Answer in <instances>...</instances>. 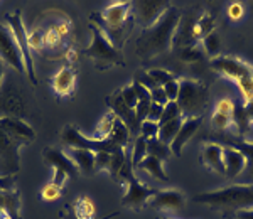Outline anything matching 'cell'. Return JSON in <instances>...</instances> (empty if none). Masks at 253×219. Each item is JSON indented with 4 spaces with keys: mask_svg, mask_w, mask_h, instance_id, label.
Here are the masks:
<instances>
[{
    "mask_svg": "<svg viewBox=\"0 0 253 219\" xmlns=\"http://www.w3.org/2000/svg\"><path fill=\"white\" fill-rule=\"evenodd\" d=\"M184 194L175 189L157 190L156 196L150 199V206L159 211H175L184 208Z\"/></svg>",
    "mask_w": 253,
    "mask_h": 219,
    "instance_id": "18",
    "label": "cell"
},
{
    "mask_svg": "<svg viewBox=\"0 0 253 219\" xmlns=\"http://www.w3.org/2000/svg\"><path fill=\"white\" fill-rule=\"evenodd\" d=\"M147 74H149V78L152 79L157 86H164L170 79H174L172 73L164 71V70H150V71H147Z\"/></svg>",
    "mask_w": 253,
    "mask_h": 219,
    "instance_id": "36",
    "label": "cell"
},
{
    "mask_svg": "<svg viewBox=\"0 0 253 219\" xmlns=\"http://www.w3.org/2000/svg\"><path fill=\"white\" fill-rule=\"evenodd\" d=\"M235 219H253V209H243L233 214Z\"/></svg>",
    "mask_w": 253,
    "mask_h": 219,
    "instance_id": "50",
    "label": "cell"
},
{
    "mask_svg": "<svg viewBox=\"0 0 253 219\" xmlns=\"http://www.w3.org/2000/svg\"><path fill=\"white\" fill-rule=\"evenodd\" d=\"M231 123H233L231 116L221 115V113H216L214 111L213 116H211V125H213L214 128H218V130H226Z\"/></svg>",
    "mask_w": 253,
    "mask_h": 219,
    "instance_id": "42",
    "label": "cell"
},
{
    "mask_svg": "<svg viewBox=\"0 0 253 219\" xmlns=\"http://www.w3.org/2000/svg\"><path fill=\"white\" fill-rule=\"evenodd\" d=\"M140 137H144V139H157L159 135V123L157 121H150V120H144L140 123V133H138Z\"/></svg>",
    "mask_w": 253,
    "mask_h": 219,
    "instance_id": "35",
    "label": "cell"
},
{
    "mask_svg": "<svg viewBox=\"0 0 253 219\" xmlns=\"http://www.w3.org/2000/svg\"><path fill=\"white\" fill-rule=\"evenodd\" d=\"M61 194H63V189L58 187L56 184H52V182H47V184L41 189V199L46 202H52V201L59 199Z\"/></svg>",
    "mask_w": 253,
    "mask_h": 219,
    "instance_id": "32",
    "label": "cell"
},
{
    "mask_svg": "<svg viewBox=\"0 0 253 219\" xmlns=\"http://www.w3.org/2000/svg\"><path fill=\"white\" fill-rule=\"evenodd\" d=\"M63 58L66 59V61H69V63H73V61H76V59H78V54H76V51L73 49V47H68V49L64 51Z\"/></svg>",
    "mask_w": 253,
    "mask_h": 219,
    "instance_id": "51",
    "label": "cell"
},
{
    "mask_svg": "<svg viewBox=\"0 0 253 219\" xmlns=\"http://www.w3.org/2000/svg\"><path fill=\"white\" fill-rule=\"evenodd\" d=\"M135 170H144V172H147L149 176H152L154 179H159L161 182H167V181H169L167 174L164 172V167H162V160L156 159V157L147 155L145 159L137 165Z\"/></svg>",
    "mask_w": 253,
    "mask_h": 219,
    "instance_id": "24",
    "label": "cell"
},
{
    "mask_svg": "<svg viewBox=\"0 0 253 219\" xmlns=\"http://www.w3.org/2000/svg\"><path fill=\"white\" fill-rule=\"evenodd\" d=\"M181 116H182V113H181V110H179L177 103H175V101H169V103L162 108V116H161V121H159V123H166V121L181 118Z\"/></svg>",
    "mask_w": 253,
    "mask_h": 219,
    "instance_id": "33",
    "label": "cell"
},
{
    "mask_svg": "<svg viewBox=\"0 0 253 219\" xmlns=\"http://www.w3.org/2000/svg\"><path fill=\"white\" fill-rule=\"evenodd\" d=\"M150 91V100H152L154 105H159V107H166L167 103H169V100H167V95L164 91V88L162 86H157V88H152Z\"/></svg>",
    "mask_w": 253,
    "mask_h": 219,
    "instance_id": "41",
    "label": "cell"
},
{
    "mask_svg": "<svg viewBox=\"0 0 253 219\" xmlns=\"http://www.w3.org/2000/svg\"><path fill=\"white\" fill-rule=\"evenodd\" d=\"M71 211L76 216V219H95L96 208H95V202L91 201V197H88L86 194H83V196L76 197Z\"/></svg>",
    "mask_w": 253,
    "mask_h": 219,
    "instance_id": "25",
    "label": "cell"
},
{
    "mask_svg": "<svg viewBox=\"0 0 253 219\" xmlns=\"http://www.w3.org/2000/svg\"><path fill=\"white\" fill-rule=\"evenodd\" d=\"M179 20H181L179 10L175 7H169L152 26L142 31L140 37L137 39V56L144 59H152L162 52L170 51Z\"/></svg>",
    "mask_w": 253,
    "mask_h": 219,
    "instance_id": "1",
    "label": "cell"
},
{
    "mask_svg": "<svg viewBox=\"0 0 253 219\" xmlns=\"http://www.w3.org/2000/svg\"><path fill=\"white\" fill-rule=\"evenodd\" d=\"M147 157V139L138 135L135 142H133V148H132V153H130V159H132V165L133 169L140 164Z\"/></svg>",
    "mask_w": 253,
    "mask_h": 219,
    "instance_id": "29",
    "label": "cell"
},
{
    "mask_svg": "<svg viewBox=\"0 0 253 219\" xmlns=\"http://www.w3.org/2000/svg\"><path fill=\"white\" fill-rule=\"evenodd\" d=\"M110 162H112V153L98 152L95 155V172H108Z\"/></svg>",
    "mask_w": 253,
    "mask_h": 219,
    "instance_id": "39",
    "label": "cell"
},
{
    "mask_svg": "<svg viewBox=\"0 0 253 219\" xmlns=\"http://www.w3.org/2000/svg\"><path fill=\"white\" fill-rule=\"evenodd\" d=\"M203 46H205V51L211 58H218L219 51H221V39H219L218 32H211L208 34L205 39H203Z\"/></svg>",
    "mask_w": 253,
    "mask_h": 219,
    "instance_id": "30",
    "label": "cell"
},
{
    "mask_svg": "<svg viewBox=\"0 0 253 219\" xmlns=\"http://www.w3.org/2000/svg\"><path fill=\"white\" fill-rule=\"evenodd\" d=\"M169 7H170L169 2H140L138 3L137 12H138V17H140L138 20L142 22L144 29L152 26Z\"/></svg>",
    "mask_w": 253,
    "mask_h": 219,
    "instance_id": "20",
    "label": "cell"
},
{
    "mask_svg": "<svg viewBox=\"0 0 253 219\" xmlns=\"http://www.w3.org/2000/svg\"><path fill=\"white\" fill-rule=\"evenodd\" d=\"M0 213L9 214L12 219L20 218V194L17 189H0Z\"/></svg>",
    "mask_w": 253,
    "mask_h": 219,
    "instance_id": "22",
    "label": "cell"
},
{
    "mask_svg": "<svg viewBox=\"0 0 253 219\" xmlns=\"http://www.w3.org/2000/svg\"><path fill=\"white\" fill-rule=\"evenodd\" d=\"M52 29H54L56 32H58V34L61 36V37H66V36L69 34V32H71V22H69V19H58L56 20L54 24H52Z\"/></svg>",
    "mask_w": 253,
    "mask_h": 219,
    "instance_id": "45",
    "label": "cell"
},
{
    "mask_svg": "<svg viewBox=\"0 0 253 219\" xmlns=\"http://www.w3.org/2000/svg\"><path fill=\"white\" fill-rule=\"evenodd\" d=\"M181 59L184 61V63H198V61L203 59V54H201V51L196 49V47H186L181 54Z\"/></svg>",
    "mask_w": 253,
    "mask_h": 219,
    "instance_id": "46",
    "label": "cell"
},
{
    "mask_svg": "<svg viewBox=\"0 0 253 219\" xmlns=\"http://www.w3.org/2000/svg\"><path fill=\"white\" fill-rule=\"evenodd\" d=\"M42 40H44V47H47V49H54V47H58L59 44L63 42V37H61V36L52 29V27H47L42 34Z\"/></svg>",
    "mask_w": 253,
    "mask_h": 219,
    "instance_id": "34",
    "label": "cell"
},
{
    "mask_svg": "<svg viewBox=\"0 0 253 219\" xmlns=\"http://www.w3.org/2000/svg\"><path fill=\"white\" fill-rule=\"evenodd\" d=\"M107 103H108V107H110V110H112L113 115H115L126 128H128L130 135H133V133H140V123L137 121L135 111L130 110L125 105L124 98H122L120 90L115 91L113 95H110L107 98Z\"/></svg>",
    "mask_w": 253,
    "mask_h": 219,
    "instance_id": "12",
    "label": "cell"
},
{
    "mask_svg": "<svg viewBox=\"0 0 253 219\" xmlns=\"http://www.w3.org/2000/svg\"><path fill=\"white\" fill-rule=\"evenodd\" d=\"M5 20L9 24V29L14 34V39L17 42L20 52L24 56V63H26V74L27 78L31 79V83L38 84V78H36V68H34V59H32V49L29 47V40H27V34L29 32L26 31V26H24V20H22V12L17 10L14 14H7Z\"/></svg>",
    "mask_w": 253,
    "mask_h": 219,
    "instance_id": "9",
    "label": "cell"
},
{
    "mask_svg": "<svg viewBox=\"0 0 253 219\" xmlns=\"http://www.w3.org/2000/svg\"><path fill=\"white\" fill-rule=\"evenodd\" d=\"M2 219H12V218L9 216V214H5V213H3V214H2Z\"/></svg>",
    "mask_w": 253,
    "mask_h": 219,
    "instance_id": "54",
    "label": "cell"
},
{
    "mask_svg": "<svg viewBox=\"0 0 253 219\" xmlns=\"http://www.w3.org/2000/svg\"><path fill=\"white\" fill-rule=\"evenodd\" d=\"M120 93H122V98H124V101H125L126 107H128L130 110H133V111H135L137 103H138V96H137V91H135V88H133V84H130V86L122 88Z\"/></svg>",
    "mask_w": 253,
    "mask_h": 219,
    "instance_id": "37",
    "label": "cell"
},
{
    "mask_svg": "<svg viewBox=\"0 0 253 219\" xmlns=\"http://www.w3.org/2000/svg\"><path fill=\"white\" fill-rule=\"evenodd\" d=\"M69 157L76 164V167L84 176H91L95 174V152L84 148H69Z\"/></svg>",
    "mask_w": 253,
    "mask_h": 219,
    "instance_id": "23",
    "label": "cell"
},
{
    "mask_svg": "<svg viewBox=\"0 0 253 219\" xmlns=\"http://www.w3.org/2000/svg\"><path fill=\"white\" fill-rule=\"evenodd\" d=\"M203 123V116H194V118H184L182 121L181 128H179L177 135H175V139L172 140V144L169 145L170 147V152H172V155H181L182 148L186 147V144L193 139V135L196 132H198V128L201 127Z\"/></svg>",
    "mask_w": 253,
    "mask_h": 219,
    "instance_id": "17",
    "label": "cell"
},
{
    "mask_svg": "<svg viewBox=\"0 0 253 219\" xmlns=\"http://www.w3.org/2000/svg\"><path fill=\"white\" fill-rule=\"evenodd\" d=\"M245 107H247L248 116H250V125H253V103H250V105H245Z\"/></svg>",
    "mask_w": 253,
    "mask_h": 219,
    "instance_id": "53",
    "label": "cell"
},
{
    "mask_svg": "<svg viewBox=\"0 0 253 219\" xmlns=\"http://www.w3.org/2000/svg\"><path fill=\"white\" fill-rule=\"evenodd\" d=\"M179 96L175 100L179 110H181L184 118H194V116H203V113L208 108V100H210V90L203 83L196 79H182L179 81Z\"/></svg>",
    "mask_w": 253,
    "mask_h": 219,
    "instance_id": "6",
    "label": "cell"
},
{
    "mask_svg": "<svg viewBox=\"0 0 253 219\" xmlns=\"http://www.w3.org/2000/svg\"><path fill=\"white\" fill-rule=\"evenodd\" d=\"M115 121H117V116L113 113H107V115L101 118L100 125L96 128V139H105L112 133L113 127H115Z\"/></svg>",
    "mask_w": 253,
    "mask_h": 219,
    "instance_id": "31",
    "label": "cell"
},
{
    "mask_svg": "<svg viewBox=\"0 0 253 219\" xmlns=\"http://www.w3.org/2000/svg\"><path fill=\"white\" fill-rule=\"evenodd\" d=\"M210 66H211V70H214L216 73H219V74L236 81V83L243 78L253 76V70L247 63H243V61H240L236 58H228V56H224V58L218 56V58L211 59Z\"/></svg>",
    "mask_w": 253,
    "mask_h": 219,
    "instance_id": "11",
    "label": "cell"
},
{
    "mask_svg": "<svg viewBox=\"0 0 253 219\" xmlns=\"http://www.w3.org/2000/svg\"><path fill=\"white\" fill-rule=\"evenodd\" d=\"M147 155L156 157V159L164 162L172 155V152H170L169 145H166L164 142H161L159 139H149L147 140Z\"/></svg>",
    "mask_w": 253,
    "mask_h": 219,
    "instance_id": "28",
    "label": "cell"
},
{
    "mask_svg": "<svg viewBox=\"0 0 253 219\" xmlns=\"http://www.w3.org/2000/svg\"><path fill=\"white\" fill-rule=\"evenodd\" d=\"M164 91H166V95H167V100L169 101H175L177 100V96H179V88H181V84H179V79H170L169 83L164 84Z\"/></svg>",
    "mask_w": 253,
    "mask_h": 219,
    "instance_id": "43",
    "label": "cell"
},
{
    "mask_svg": "<svg viewBox=\"0 0 253 219\" xmlns=\"http://www.w3.org/2000/svg\"><path fill=\"white\" fill-rule=\"evenodd\" d=\"M194 201L223 213L231 211L235 214L243 209H253V184H238L213 192H203Z\"/></svg>",
    "mask_w": 253,
    "mask_h": 219,
    "instance_id": "4",
    "label": "cell"
},
{
    "mask_svg": "<svg viewBox=\"0 0 253 219\" xmlns=\"http://www.w3.org/2000/svg\"><path fill=\"white\" fill-rule=\"evenodd\" d=\"M5 66L7 64L0 59V86H2V79H3V76H5Z\"/></svg>",
    "mask_w": 253,
    "mask_h": 219,
    "instance_id": "52",
    "label": "cell"
},
{
    "mask_svg": "<svg viewBox=\"0 0 253 219\" xmlns=\"http://www.w3.org/2000/svg\"><path fill=\"white\" fill-rule=\"evenodd\" d=\"M130 10L132 3L130 2H115L105 7L100 14H91L89 24H95L107 34V37L112 40V44L120 49L124 40L128 36V31L132 26H126L130 20Z\"/></svg>",
    "mask_w": 253,
    "mask_h": 219,
    "instance_id": "3",
    "label": "cell"
},
{
    "mask_svg": "<svg viewBox=\"0 0 253 219\" xmlns=\"http://www.w3.org/2000/svg\"><path fill=\"white\" fill-rule=\"evenodd\" d=\"M42 31L39 29H34L27 34V40H29V47L32 51H38V52H42V47H44V40H42Z\"/></svg>",
    "mask_w": 253,
    "mask_h": 219,
    "instance_id": "40",
    "label": "cell"
},
{
    "mask_svg": "<svg viewBox=\"0 0 253 219\" xmlns=\"http://www.w3.org/2000/svg\"><path fill=\"white\" fill-rule=\"evenodd\" d=\"M51 86L58 98H69L76 88V70L73 66H69V64L63 66L52 76Z\"/></svg>",
    "mask_w": 253,
    "mask_h": 219,
    "instance_id": "16",
    "label": "cell"
},
{
    "mask_svg": "<svg viewBox=\"0 0 253 219\" xmlns=\"http://www.w3.org/2000/svg\"><path fill=\"white\" fill-rule=\"evenodd\" d=\"M240 91L243 95V100L247 105L253 103V76H248V78H243L238 81Z\"/></svg>",
    "mask_w": 253,
    "mask_h": 219,
    "instance_id": "38",
    "label": "cell"
},
{
    "mask_svg": "<svg viewBox=\"0 0 253 219\" xmlns=\"http://www.w3.org/2000/svg\"><path fill=\"white\" fill-rule=\"evenodd\" d=\"M223 150L224 147L218 142H210L205 145L201 153V160L206 167H210L211 170L218 174H224V164H223Z\"/></svg>",
    "mask_w": 253,
    "mask_h": 219,
    "instance_id": "21",
    "label": "cell"
},
{
    "mask_svg": "<svg viewBox=\"0 0 253 219\" xmlns=\"http://www.w3.org/2000/svg\"><path fill=\"white\" fill-rule=\"evenodd\" d=\"M162 108L164 107H159V105H150V110H149V115H147V120L150 121H161V116H162Z\"/></svg>",
    "mask_w": 253,
    "mask_h": 219,
    "instance_id": "48",
    "label": "cell"
},
{
    "mask_svg": "<svg viewBox=\"0 0 253 219\" xmlns=\"http://www.w3.org/2000/svg\"><path fill=\"white\" fill-rule=\"evenodd\" d=\"M42 159L49 167L52 169L51 182L61 189L64 187V184H66V181L69 179V177H76L80 174V170H78V167H76L75 162L71 160V157L59 148H54V147L44 148L42 150Z\"/></svg>",
    "mask_w": 253,
    "mask_h": 219,
    "instance_id": "8",
    "label": "cell"
},
{
    "mask_svg": "<svg viewBox=\"0 0 253 219\" xmlns=\"http://www.w3.org/2000/svg\"><path fill=\"white\" fill-rule=\"evenodd\" d=\"M61 140L69 148H84L91 150V152H108L113 153L118 148H125V145L130 140L128 128L117 118L115 127H113L112 133L105 139H96V137H84L75 125H66L61 132Z\"/></svg>",
    "mask_w": 253,
    "mask_h": 219,
    "instance_id": "2",
    "label": "cell"
},
{
    "mask_svg": "<svg viewBox=\"0 0 253 219\" xmlns=\"http://www.w3.org/2000/svg\"><path fill=\"white\" fill-rule=\"evenodd\" d=\"M61 219H76V216L73 214V211H71V206H64V209L61 211ZM118 216V213H113V214H108V216H103V218H100V219H112V218H115Z\"/></svg>",
    "mask_w": 253,
    "mask_h": 219,
    "instance_id": "49",
    "label": "cell"
},
{
    "mask_svg": "<svg viewBox=\"0 0 253 219\" xmlns=\"http://www.w3.org/2000/svg\"><path fill=\"white\" fill-rule=\"evenodd\" d=\"M223 164H224V176H228L230 179L240 176L243 172L245 167L248 165L247 157L235 147H224L223 150Z\"/></svg>",
    "mask_w": 253,
    "mask_h": 219,
    "instance_id": "19",
    "label": "cell"
},
{
    "mask_svg": "<svg viewBox=\"0 0 253 219\" xmlns=\"http://www.w3.org/2000/svg\"><path fill=\"white\" fill-rule=\"evenodd\" d=\"M182 121H184V116H181V118H175V120H170V121H166V123H159L157 139L161 142H164L166 145H170V144H172V140L175 139V135H177Z\"/></svg>",
    "mask_w": 253,
    "mask_h": 219,
    "instance_id": "26",
    "label": "cell"
},
{
    "mask_svg": "<svg viewBox=\"0 0 253 219\" xmlns=\"http://www.w3.org/2000/svg\"><path fill=\"white\" fill-rule=\"evenodd\" d=\"M0 59L5 64H9L19 74L26 73V63H24L22 52H20L17 42H15L12 31L3 24H0Z\"/></svg>",
    "mask_w": 253,
    "mask_h": 219,
    "instance_id": "10",
    "label": "cell"
},
{
    "mask_svg": "<svg viewBox=\"0 0 253 219\" xmlns=\"http://www.w3.org/2000/svg\"><path fill=\"white\" fill-rule=\"evenodd\" d=\"M211 32H214V19L211 14H205L201 19H198L194 22L191 34H193L194 39H205Z\"/></svg>",
    "mask_w": 253,
    "mask_h": 219,
    "instance_id": "27",
    "label": "cell"
},
{
    "mask_svg": "<svg viewBox=\"0 0 253 219\" xmlns=\"http://www.w3.org/2000/svg\"><path fill=\"white\" fill-rule=\"evenodd\" d=\"M0 128L7 132L10 137L19 140L22 145H29L36 140V132L29 123H26L22 118H14V116H2L0 118Z\"/></svg>",
    "mask_w": 253,
    "mask_h": 219,
    "instance_id": "15",
    "label": "cell"
},
{
    "mask_svg": "<svg viewBox=\"0 0 253 219\" xmlns=\"http://www.w3.org/2000/svg\"><path fill=\"white\" fill-rule=\"evenodd\" d=\"M22 147L19 140L10 137L0 128V162L7 167V174H15L19 170V148Z\"/></svg>",
    "mask_w": 253,
    "mask_h": 219,
    "instance_id": "13",
    "label": "cell"
},
{
    "mask_svg": "<svg viewBox=\"0 0 253 219\" xmlns=\"http://www.w3.org/2000/svg\"><path fill=\"white\" fill-rule=\"evenodd\" d=\"M157 219H162V218H157Z\"/></svg>",
    "mask_w": 253,
    "mask_h": 219,
    "instance_id": "55",
    "label": "cell"
},
{
    "mask_svg": "<svg viewBox=\"0 0 253 219\" xmlns=\"http://www.w3.org/2000/svg\"><path fill=\"white\" fill-rule=\"evenodd\" d=\"M89 26H91V44L88 49H84V56L91 58L95 68L100 71H105L113 66H124L125 61L120 49L113 46L112 40L107 37V34L100 27L95 24H89Z\"/></svg>",
    "mask_w": 253,
    "mask_h": 219,
    "instance_id": "5",
    "label": "cell"
},
{
    "mask_svg": "<svg viewBox=\"0 0 253 219\" xmlns=\"http://www.w3.org/2000/svg\"><path fill=\"white\" fill-rule=\"evenodd\" d=\"M214 111L216 113H221V115H226V116H233L235 103L230 98H223L221 101H218V105H216Z\"/></svg>",
    "mask_w": 253,
    "mask_h": 219,
    "instance_id": "44",
    "label": "cell"
},
{
    "mask_svg": "<svg viewBox=\"0 0 253 219\" xmlns=\"http://www.w3.org/2000/svg\"><path fill=\"white\" fill-rule=\"evenodd\" d=\"M120 182H125L128 185L126 189L124 199H122V206H126V208H132L135 211H140L145 208V204L156 196L157 190L147 187L142 182H138L135 177V169L132 165V159H130V153L126 152V159L124 167L120 170Z\"/></svg>",
    "mask_w": 253,
    "mask_h": 219,
    "instance_id": "7",
    "label": "cell"
},
{
    "mask_svg": "<svg viewBox=\"0 0 253 219\" xmlns=\"http://www.w3.org/2000/svg\"><path fill=\"white\" fill-rule=\"evenodd\" d=\"M26 107H24V100L19 95V91L14 88V84H9L0 90V118L2 116H14V118H22Z\"/></svg>",
    "mask_w": 253,
    "mask_h": 219,
    "instance_id": "14",
    "label": "cell"
},
{
    "mask_svg": "<svg viewBox=\"0 0 253 219\" xmlns=\"http://www.w3.org/2000/svg\"><path fill=\"white\" fill-rule=\"evenodd\" d=\"M243 14H245L243 5H242V3H238V2L231 3L230 9H228V15H230V19H233V20H240L243 17Z\"/></svg>",
    "mask_w": 253,
    "mask_h": 219,
    "instance_id": "47",
    "label": "cell"
}]
</instances>
